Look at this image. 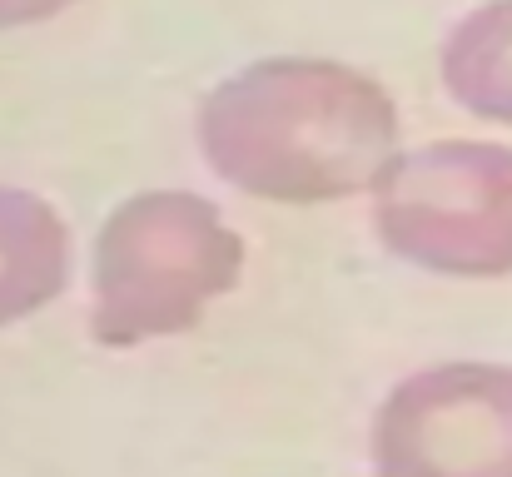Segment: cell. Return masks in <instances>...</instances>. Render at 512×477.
<instances>
[{"instance_id": "obj_1", "label": "cell", "mask_w": 512, "mask_h": 477, "mask_svg": "<svg viewBox=\"0 0 512 477\" xmlns=\"http://www.w3.org/2000/svg\"><path fill=\"white\" fill-rule=\"evenodd\" d=\"M209 169L269 204H339L398 155V105L339 60L274 55L219 80L199 105Z\"/></svg>"}, {"instance_id": "obj_2", "label": "cell", "mask_w": 512, "mask_h": 477, "mask_svg": "<svg viewBox=\"0 0 512 477\" xmlns=\"http://www.w3.org/2000/svg\"><path fill=\"white\" fill-rule=\"evenodd\" d=\"M244 279L239 229L189 189L120 199L90 254V333L100 348H140L189 333Z\"/></svg>"}, {"instance_id": "obj_3", "label": "cell", "mask_w": 512, "mask_h": 477, "mask_svg": "<svg viewBox=\"0 0 512 477\" xmlns=\"http://www.w3.org/2000/svg\"><path fill=\"white\" fill-rule=\"evenodd\" d=\"M373 229L388 254L443 279L512 274V150L438 140L398 150L373 179Z\"/></svg>"}, {"instance_id": "obj_4", "label": "cell", "mask_w": 512, "mask_h": 477, "mask_svg": "<svg viewBox=\"0 0 512 477\" xmlns=\"http://www.w3.org/2000/svg\"><path fill=\"white\" fill-rule=\"evenodd\" d=\"M373 477H512V368L438 363L403 378L368 428Z\"/></svg>"}, {"instance_id": "obj_5", "label": "cell", "mask_w": 512, "mask_h": 477, "mask_svg": "<svg viewBox=\"0 0 512 477\" xmlns=\"http://www.w3.org/2000/svg\"><path fill=\"white\" fill-rule=\"evenodd\" d=\"M70 284V229L50 199L0 184V328L50 309Z\"/></svg>"}, {"instance_id": "obj_6", "label": "cell", "mask_w": 512, "mask_h": 477, "mask_svg": "<svg viewBox=\"0 0 512 477\" xmlns=\"http://www.w3.org/2000/svg\"><path fill=\"white\" fill-rule=\"evenodd\" d=\"M443 85L458 110L512 130V0H488L443 40Z\"/></svg>"}, {"instance_id": "obj_7", "label": "cell", "mask_w": 512, "mask_h": 477, "mask_svg": "<svg viewBox=\"0 0 512 477\" xmlns=\"http://www.w3.org/2000/svg\"><path fill=\"white\" fill-rule=\"evenodd\" d=\"M75 0H0V30H25V25H40V20H55L65 15Z\"/></svg>"}]
</instances>
